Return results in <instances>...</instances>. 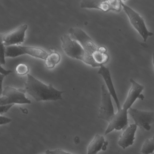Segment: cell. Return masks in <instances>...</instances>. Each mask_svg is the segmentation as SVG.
<instances>
[{
	"instance_id": "obj_1",
	"label": "cell",
	"mask_w": 154,
	"mask_h": 154,
	"mask_svg": "<svg viewBox=\"0 0 154 154\" xmlns=\"http://www.w3.org/2000/svg\"><path fill=\"white\" fill-rule=\"evenodd\" d=\"M70 36L78 41L85 54L100 67L109 60L107 48L97 45L84 31L78 28H72L69 30Z\"/></svg>"
},
{
	"instance_id": "obj_2",
	"label": "cell",
	"mask_w": 154,
	"mask_h": 154,
	"mask_svg": "<svg viewBox=\"0 0 154 154\" xmlns=\"http://www.w3.org/2000/svg\"><path fill=\"white\" fill-rule=\"evenodd\" d=\"M25 92H26L36 101H56L62 100L63 91H58L54 88L51 84L48 85L43 83L29 74L25 83Z\"/></svg>"
},
{
	"instance_id": "obj_3",
	"label": "cell",
	"mask_w": 154,
	"mask_h": 154,
	"mask_svg": "<svg viewBox=\"0 0 154 154\" xmlns=\"http://www.w3.org/2000/svg\"><path fill=\"white\" fill-rule=\"evenodd\" d=\"M62 47L64 53L71 58L82 61L92 67H97V65L85 54L83 48L78 41L69 35H65L61 37Z\"/></svg>"
},
{
	"instance_id": "obj_4",
	"label": "cell",
	"mask_w": 154,
	"mask_h": 154,
	"mask_svg": "<svg viewBox=\"0 0 154 154\" xmlns=\"http://www.w3.org/2000/svg\"><path fill=\"white\" fill-rule=\"evenodd\" d=\"M121 6L128 16L131 26L140 35L144 42H146L149 37L153 36V34L149 31L143 18L137 11L123 3L122 1Z\"/></svg>"
},
{
	"instance_id": "obj_5",
	"label": "cell",
	"mask_w": 154,
	"mask_h": 154,
	"mask_svg": "<svg viewBox=\"0 0 154 154\" xmlns=\"http://www.w3.org/2000/svg\"><path fill=\"white\" fill-rule=\"evenodd\" d=\"M31 103V101L26 97L24 90H17L10 86L4 88L2 95L0 97V105Z\"/></svg>"
},
{
	"instance_id": "obj_6",
	"label": "cell",
	"mask_w": 154,
	"mask_h": 154,
	"mask_svg": "<svg viewBox=\"0 0 154 154\" xmlns=\"http://www.w3.org/2000/svg\"><path fill=\"white\" fill-rule=\"evenodd\" d=\"M80 7L82 8L100 10L103 12L110 11L120 12L122 9L121 1L84 0L81 2Z\"/></svg>"
},
{
	"instance_id": "obj_7",
	"label": "cell",
	"mask_w": 154,
	"mask_h": 154,
	"mask_svg": "<svg viewBox=\"0 0 154 154\" xmlns=\"http://www.w3.org/2000/svg\"><path fill=\"white\" fill-rule=\"evenodd\" d=\"M114 107L111 96L105 84L101 86V102L99 109L98 118L108 122L114 116Z\"/></svg>"
},
{
	"instance_id": "obj_8",
	"label": "cell",
	"mask_w": 154,
	"mask_h": 154,
	"mask_svg": "<svg viewBox=\"0 0 154 154\" xmlns=\"http://www.w3.org/2000/svg\"><path fill=\"white\" fill-rule=\"evenodd\" d=\"M128 114L130 115L137 127H139L146 131L151 129V124L154 122V112L139 110L130 108L128 109Z\"/></svg>"
},
{
	"instance_id": "obj_9",
	"label": "cell",
	"mask_w": 154,
	"mask_h": 154,
	"mask_svg": "<svg viewBox=\"0 0 154 154\" xmlns=\"http://www.w3.org/2000/svg\"><path fill=\"white\" fill-rule=\"evenodd\" d=\"M109 123V126L104 133L105 135L113 130H124L128 125V111L121 108L118 110L117 113H115Z\"/></svg>"
},
{
	"instance_id": "obj_10",
	"label": "cell",
	"mask_w": 154,
	"mask_h": 154,
	"mask_svg": "<svg viewBox=\"0 0 154 154\" xmlns=\"http://www.w3.org/2000/svg\"><path fill=\"white\" fill-rule=\"evenodd\" d=\"M130 82L131 83V87L129 91L122 108L127 111L131 107L137 99L143 100L144 99V95L141 94L144 90V86L138 83L133 79H131Z\"/></svg>"
},
{
	"instance_id": "obj_11",
	"label": "cell",
	"mask_w": 154,
	"mask_h": 154,
	"mask_svg": "<svg viewBox=\"0 0 154 154\" xmlns=\"http://www.w3.org/2000/svg\"><path fill=\"white\" fill-rule=\"evenodd\" d=\"M27 28V25H21L15 30L4 35L3 39L4 46L17 45L24 42Z\"/></svg>"
},
{
	"instance_id": "obj_12",
	"label": "cell",
	"mask_w": 154,
	"mask_h": 154,
	"mask_svg": "<svg viewBox=\"0 0 154 154\" xmlns=\"http://www.w3.org/2000/svg\"><path fill=\"white\" fill-rule=\"evenodd\" d=\"M98 74L100 75L103 78V80L106 83L105 85H106L111 96L112 97L115 101L118 110L120 109H121L120 103L119 100V98H118L117 93L115 91L114 85L112 82V79L111 75L110 72L109 68H107L104 65L101 66H100V69L98 70Z\"/></svg>"
},
{
	"instance_id": "obj_13",
	"label": "cell",
	"mask_w": 154,
	"mask_h": 154,
	"mask_svg": "<svg viewBox=\"0 0 154 154\" xmlns=\"http://www.w3.org/2000/svg\"><path fill=\"white\" fill-rule=\"evenodd\" d=\"M137 128V125L134 123L128 126L120 137L118 141V145L123 149L133 145Z\"/></svg>"
},
{
	"instance_id": "obj_14",
	"label": "cell",
	"mask_w": 154,
	"mask_h": 154,
	"mask_svg": "<svg viewBox=\"0 0 154 154\" xmlns=\"http://www.w3.org/2000/svg\"><path fill=\"white\" fill-rule=\"evenodd\" d=\"M108 144V141L105 140L103 136L96 134L88 145L87 154H97L101 150L105 151Z\"/></svg>"
},
{
	"instance_id": "obj_15",
	"label": "cell",
	"mask_w": 154,
	"mask_h": 154,
	"mask_svg": "<svg viewBox=\"0 0 154 154\" xmlns=\"http://www.w3.org/2000/svg\"><path fill=\"white\" fill-rule=\"evenodd\" d=\"M25 54L29 55L36 58L45 60L48 54L43 49L39 48L30 46H21Z\"/></svg>"
},
{
	"instance_id": "obj_16",
	"label": "cell",
	"mask_w": 154,
	"mask_h": 154,
	"mask_svg": "<svg viewBox=\"0 0 154 154\" xmlns=\"http://www.w3.org/2000/svg\"><path fill=\"white\" fill-rule=\"evenodd\" d=\"M25 54L21 46L11 45L5 46V57H16Z\"/></svg>"
},
{
	"instance_id": "obj_17",
	"label": "cell",
	"mask_w": 154,
	"mask_h": 154,
	"mask_svg": "<svg viewBox=\"0 0 154 154\" xmlns=\"http://www.w3.org/2000/svg\"><path fill=\"white\" fill-rule=\"evenodd\" d=\"M61 60V56L59 53L56 52H53L48 54L46 58L45 65L47 68L52 69L54 68L56 65L58 64Z\"/></svg>"
},
{
	"instance_id": "obj_18",
	"label": "cell",
	"mask_w": 154,
	"mask_h": 154,
	"mask_svg": "<svg viewBox=\"0 0 154 154\" xmlns=\"http://www.w3.org/2000/svg\"><path fill=\"white\" fill-rule=\"evenodd\" d=\"M154 151V137L145 140L141 148V153L143 154H153Z\"/></svg>"
},
{
	"instance_id": "obj_19",
	"label": "cell",
	"mask_w": 154,
	"mask_h": 154,
	"mask_svg": "<svg viewBox=\"0 0 154 154\" xmlns=\"http://www.w3.org/2000/svg\"><path fill=\"white\" fill-rule=\"evenodd\" d=\"M3 34L0 35V64L5 65L6 63L5 56V46L3 43Z\"/></svg>"
},
{
	"instance_id": "obj_20",
	"label": "cell",
	"mask_w": 154,
	"mask_h": 154,
	"mask_svg": "<svg viewBox=\"0 0 154 154\" xmlns=\"http://www.w3.org/2000/svg\"><path fill=\"white\" fill-rule=\"evenodd\" d=\"M16 70L17 73L19 75H25L28 74L29 72V68L27 65L20 63L17 66Z\"/></svg>"
},
{
	"instance_id": "obj_21",
	"label": "cell",
	"mask_w": 154,
	"mask_h": 154,
	"mask_svg": "<svg viewBox=\"0 0 154 154\" xmlns=\"http://www.w3.org/2000/svg\"><path fill=\"white\" fill-rule=\"evenodd\" d=\"M45 153L46 154H73L64 151L60 149H57L53 150L47 149L45 151Z\"/></svg>"
},
{
	"instance_id": "obj_22",
	"label": "cell",
	"mask_w": 154,
	"mask_h": 154,
	"mask_svg": "<svg viewBox=\"0 0 154 154\" xmlns=\"http://www.w3.org/2000/svg\"><path fill=\"white\" fill-rule=\"evenodd\" d=\"M14 105V104H9V105H0V114L7 112Z\"/></svg>"
},
{
	"instance_id": "obj_23",
	"label": "cell",
	"mask_w": 154,
	"mask_h": 154,
	"mask_svg": "<svg viewBox=\"0 0 154 154\" xmlns=\"http://www.w3.org/2000/svg\"><path fill=\"white\" fill-rule=\"evenodd\" d=\"M12 121V119L4 116H0V125L8 124Z\"/></svg>"
},
{
	"instance_id": "obj_24",
	"label": "cell",
	"mask_w": 154,
	"mask_h": 154,
	"mask_svg": "<svg viewBox=\"0 0 154 154\" xmlns=\"http://www.w3.org/2000/svg\"><path fill=\"white\" fill-rule=\"evenodd\" d=\"M5 75L2 74L0 73V97H1L2 95V91H3V89H2V82L4 80V77Z\"/></svg>"
},
{
	"instance_id": "obj_25",
	"label": "cell",
	"mask_w": 154,
	"mask_h": 154,
	"mask_svg": "<svg viewBox=\"0 0 154 154\" xmlns=\"http://www.w3.org/2000/svg\"><path fill=\"white\" fill-rule=\"evenodd\" d=\"M11 72H11V71H10V70H5V69H4L1 66V65L0 64V73L6 76V75H8L10 74Z\"/></svg>"
}]
</instances>
